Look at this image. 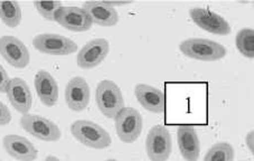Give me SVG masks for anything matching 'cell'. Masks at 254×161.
Here are the masks:
<instances>
[{
  "mask_svg": "<svg viewBox=\"0 0 254 161\" xmlns=\"http://www.w3.org/2000/svg\"><path fill=\"white\" fill-rule=\"evenodd\" d=\"M71 132L73 137L82 145L93 149H106L112 143V139L107 130L92 121H75L71 125Z\"/></svg>",
  "mask_w": 254,
  "mask_h": 161,
  "instance_id": "1",
  "label": "cell"
},
{
  "mask_svg": "<svg viewBox=\"0 0 254 161\" xmlns=\"http://www.w3.org/2000/svg\"><path fill=\"white\" fill-rule=\"evenodd\" d=\"M95 100L101 113L109 119H115L125 107L124 95L120 88L115 82L109 80L101 81L96 86Z\"/></svg>",
  "mask_w": 254,
  "mask_h": 161,
  "instance_id": "2",
  "label": "cell"
},
{
  "mask_svg": "<svg viewBox=\"0 0 254 161\" xmlns=\"http://www.w3.org/2000/svg\"><path fill=\"white\" fill-rule=\"evenodd\" d=\"M181 52L188 57L204 60V62H213L218 60L226 55V49L216 42L204 38H190L184 41L181 46Z\"/></svg>",
  "mask_w": 254,
  "mask_h": 161,
  "instance_id": "3",
  "label": "cell"
},
{
  "mask_svg": "<svg viewBox=\"0 0 254 161\" xmlns=\"http://www.w3.org/2000/svg\"><path fill=\"white\" fill-rule=\"evenodd\" d=\"M116 119V131L122 142L133 143L142 131L141 114L133 107H124L118 113Z\"/></svg>",
  "mask_w": 254,
  "mask_h": 161,
  "instance_id": "4",
  "label": "cell"
},
{
  "mask_svg": "<svg viewBox=\"0 0 254 161\" xmlns=\"http://www.w3.org/2000/svg\"><path fill=\"white\" fill-rule=\"evenodd\" d=\"M20 125L30 136L39 139L42 141L53 142L60 140V128L51 120L36 114H24L20 119Z\"/></svg>",
  "mask_w": 254,
  "mask_h": 161,
  "instance_id": "5",
  "label": "cell"
},
{
  "mask_svg": "<svg viewBox=\"0 0 254 161\" xmlns=\"http://www.w3.org/2000/svg\"><path fill=\"white\" fill-rule=\"evenodd\" d=\"M33 46L41 53L54 56H66L77 51L76 43L58 34H41L33 39Z\"/></svg>",
  "mask_w": 254,
  "mask_h": 161,
  "instance_id": "6",
  "label": "cell"
},
{
  "mask_svg": "<svg viewBox=\"0 0 254 161\" xmlns=\"http://www.w3.org/2000/svg\"><path fill=\"white\" fill-rule=\"evenodd\" d=\"M172 137L163 125H156L150 129L147 140L146 150L151 161H167L172 154Z\"/></svg>",
  "mask_w": 254,
  "mask_h": 161,
  "instance_id": "7",
  "label": "cell"
},
{
  "mask_svg": "<svg viewBox=\"0 0 254 161\" xmlns=\"http://www.w3.org/2000/svg\"><path fill=\"white\" fill-rule=\"evenodd\" d=\"M0 54L8 64L16 68H25L30 60L27 47L20 39L14 36H3L0 38Z\"/></svg>",
  "mask_w": 254,
  "mask_h": 161,
  "instance_id": "8",
  "label": "cell"
},
{
  "mask_svg": "<svg viewBox=\"0 0 254 161\" xmlns=\"http://www.w3.org/2000/svg\"><path fill=\"white\" fill-rule=\"evenodd\" d=\"M109 52L110 45L107 39H93L82 47L77 55V65L81 68H93L103 62Z\"/></svg>",
  "mask_w": 254,
  "mask_h": 161,
  "instance_id": "9",
  "label": "cell"
},
{
  "mask_svg": "<svg viewBox=\"0 0 254 161\" xmlns=\"http://www.w3.org/2000/svg\"><path fill=\"white\" fill-rule=\"evenodd\" d=\"M190 15L194 23L201 29L216 35H229L231 26L222 16L204 8H192Z\"/></svg>",
  "mask_w": 254,
  "mask_h": 161,
  "instance_id": "10",
  "label": "cell"
},
{
  "mask_svg": "<svg viewBox=\"0 0 254 161\" xmlns=\"http://www.w3.org/2000/svg\"><path fill=\"white\" fill-rule=\"evenodd\" d=\"M65 100L68 107L75 112L83 111L89 106L90 88L81 76L73 77L65 90Z\"/></svg>",
  "mask_w": 254,
  "mask_h": 161,
  "instance_id": "11",
  "label": "cell"
},
{
  "mask_svg": "<svg viewBox=\"0 0 254 161\" xmlns=\"http://www.w3.org/2000/svg\"><path fill=\"white\" fill-rule=\"evenodd\" d=\"M55 21L64 28L72 32H86L92 26V21L83 8L62 7L56 15Z\"/></svg>",
  "mask_w": 254,
  "mask_h": 161,
  "instance_id": "12",
  "label": "cell"
},
{
  "mask_svg": "<svg viewBox=\"0 0 254 161\" xmlns=\"http://www.w3.org/2000/svg\"><path fill=\"white\" fill-rule=\"evenodd\" d=\"M6 93L11 106L23 115L27 114L32 108L33 98L27 83L23 78H11L7 86Z\"/></svg>",
  "mask_w": 254,
  "mask_h": 161,
  "instance_id": "13",
  "label": "cell"
},
{
  "mask_svg": "<svg viewBox=\"0 0 254 161\" xmlns=\"http://www.w3.org/2000/svg\"><path fill=\"white\" fill-rule=\"evenodd\" d=\"M177 141L183 158L186 161H197L200 154L199 138L191 125L183 124L177 130Z\"/></svg>",
  "mask_w": 254,
  "mask_h": 161,
  "instance_id": "14",
  "label": "cell"
},
{
  "mask_svg": "<svg viewBox=\"0 0 254 161\" xmlns=\"http://www.w3.org/2000/svg\"><path fill=\"white\" fill-rule=\"evenodd\" d=\"M2 143L7 154L16 160L34 161L37 158L36 148L24 137L17 136V134H8L3 138Z\"/></svg>",
  "mask_w": 254,
  "mask_h": 161,
  "instance_id": "15",
  "label": "cell"
},
{
  "mask_svg": "<svg viewBox=\"0 0 254 161\" xmlns=\"http://www.w3.org/2000/svg\"><path fill=\"white\" fill-rule=\"evenodd\" d=\"M83 10L90 17L92 24L111 27L119 21L117 10L103 1H87L83 5Z\"/></svg>",
  "mask_w": 254,
  "mask_h": 161,
  "instance_id": "16",
  "label": "cell"
},
{
  "mask_svg": "<svg viewBox=\"0 0 254 161\" xmlns=\"http://www.w3.org/2000/svg\"><path fill=\"white\" fill-rule=\"evenodd\" d=\"M35 89L39 100L46 107H54L59 100V85L50 73L39 71L35 76Z\"/></svg>",
  "mask_w": 254,
  "mask_h": 161,
  "instance_id": "17",
  "label": "cell"
},
{
  "mask_svg": "<svg viewBox=\"0 0 254 161\" xmlns=\"http://www.w3.org/2000/svg\"><path fill=\"white\" fill-rule=\"evenodd\" d=\"M135 97L146 110L163 113L166 108V98L163 91L147 84H138L134 89Z\"/></svg>",
  "mask_w": 254,
  "mask_h": 161,
  "instance_id": "18",
  "label": "cell"
},
{
  "mask_svg": "<svg viewBox=\"0 0 254 161\" xmlns=\"http://www.w3.org/2000/svg\"><path fill=\"white\" fill-rule=\"evenodd\" d=\"M0 19L8 27L15 28L21 21V8L16 1H0Z\"/></svg>",
  "mask_w": 254,
  "mask_h": 161,
  "instance_id": "19",
  "label": "cell"
},
{
  "mask_svg": "<svg viewBox=\"0 0 254 161\" xmlns=\"http://www.w3.org/2000/svg\"><path fill=\"white\" fill-rule=\"evenodd\" d=\"M236 47L240 53L248 58L254 57V30L243 28L236 35Z\"/></svg>",
  "mask_w": 254,
  "mask_h": 161,
  "instance_id": "20",
  "label": "cell"
},
{
  "mask_svg": "<svg viewBox=\"0 0 254 161\" xmlns=\"http://www.w3.org/2000/svg\"><path fill=\"white\" fill-rule=\"evenodd\" d=\"M233 147L227 142H218L209 149L204 161H233Z\"/></svg>",
  "mask_w": 254,
  "mask_h": 161,
  "instance_id": "21",
  "label": "cell"
},
{
  "mask_svg": "<svg viewBox=\"0 0 254 161\" xmlns=\"http://www.w3.org/2000/svg\"><path fill=\"white\" fill-rule=\"evenodd\" d=\"M36 10L47 20H55L59 10L63 7L61 1H35Z\"/></svg>",
  "mask_w": 254,
  "mask_h": 161,
  "instance_id": "22",
  "label": "cell"
},
{
  "mask_svg": "<svg viewBox=\"0 0 254 161\" xmlns=\"http://www.w3.org/2000/svg\"><path fill=\"white\" fill-rule=\"evenodd\" d=\"M11 121V113L5 104L0 101V125H6Z\"/></svg>",
  "mask_w": 254,
  "mask_h": 161,
  "instance_id": "23",
  "label": "cell"
},
{
  "mask_svg": "<svg viewBox=\"0 0 254 161\" xmlns=\"http://www.w3.org/2000/svg\"><path fill=\"white\" fill-rule=\"evenodd\" d=\"M9 77L8 74L5 71V68L2 67V65L0 64V93H6L7 86L9 84Z\"/></svg>",
  "mask_w": 254,
  "mask_h": 161,
  "instance_id": "24",
  "label": "cell"
},
{
  "mask_svg": "<svg viewBox=\"0 0 254 161\" xmlns=\"http://www.w3.org/2000/svg\"><path fill=\"white\" fill-rule=\"evenodd\" d=\"M245 141H247L249 149L251 150L252 154H254V131L253 130H251V131L248 133L247 138H245Z\"/></svg>",
  "mask_w": 254,
  "mask_h": 161,
  "instance_id": "25",
  "label": "cell"
},
{
  "mask_svg": "<svg viewBox=\"0 0 254 161\" xmlns=\"http://www.w3.org/2000/svg\"><path fill=\"white\" fill-rule=\"evenodd\" d=\"M104 3H107L108 6H111L115 8V6H122V5H127V3H131L132 1H103Z\"/></svg>",
  "mask_w": 254,
  "mask_h": 161,
  "instance_id": "26",
  "label": "cell"
},
{
  "mask_svg": "<svg viewBox=\"0 0 254 161\" xmlns=\"http://www.w3.org/2000/svg\"><path fill=\"white\" fill-rule=\"evenodd\" d=\"M45 161H61V160L56 158V157H54V156H48L45 159Z\"/></svg>",
  "mask_w": 254,
  "mask_h": 161,
  "instance_id": "27",
  "label": "cell"
},
{
  "mask_svg": "<svg viewBox=\"0 0 254 161\" xmlns=\"http://www.w3.org/2000/svg\"><path fill=\"white\" fill-rule=\"evenodd\" d=\"M106 161H118V160H116V159H109V160H106Z\"/></svg>",
  "mask_w": 254,
  "mask_h": 161,
  "instance_id": "28",
  "label": "cell"
},
{
  "mask_svg": "<svg viewBox=\"0 0 254 161\" xmlns=\"http://www.w3.org/2000/svg\"><path fill=\"white\" fill-rule=\"evenodd\" d=\"M0 161H1V160H0Z\"/></svg>",
  "mask_w": 254,
  "mask_h": 161,
  "instance_id": "29",
  "label": "cell"
}]
</instances>
